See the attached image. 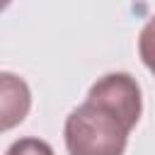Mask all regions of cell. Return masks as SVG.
I'll return each instance as SVG.
<instances>
[{
	"instance_id": "obj_1",
	"label": "cell",
	"mask_w": 155,
	"mask_h": 155,
	"mask_svg": "<svg viewBox=\"0 0 155 155\" xmlns=\"http://www.w3.org/2000/svg\"><path fill=\"white\" fill-rule=\"evenodd\" d=\"M140 85L131 73H107L87 92L63 126L68 155H124L140 121Z\"/></svg>"
},
{
	"instance_id": "obj_2",
	"label": "cell",
	"mask_w": 155,
	"mask_h": 155,
	"mask_svg": "<svg viewBox=\"0 0 155 155\" xmlns=\"http://www.w3.org/2000/svg\"><path fill=\"white\" fill-rule=\"evenodd\" d=\"M31 109V90L17 73L0 70V133L19 126Z\"/></svg>"
},
{
	"instance_id": "obj_3",
	"label": "cell",
	"mask_w": 155,
	"mask_h": 155,
	"mask_svg": "<svg viewBox=\"0 0 155 155\" xmlns=\"http://www.w3.org/2000/svg\"><path fill=\"white\" fill-rule=\"evenodd\" d=\"M138 53H140L143 65L155 75V15L143 24L138 34Z\"/></svg>"
},
{
	"instance_id": "obj_4",
	"label": "cell",
	"mask_w": 155,
	"mask_h": 155,
	"mask_svg": "<svg viewBox=\"0 0 155 155\" xmlns=\"http://www.w3.org/2000/svg\"><path fill=\"white\" fill-rule=\"evenodd\" d=\"M5 155H56V153H53V148H51L46 140L34 138V136H27V138L15 140V143L5 150Z\"/></svg>"
},
{
	"instance_id": "obj_5",
	"label": "cell",
	"mask_w": 155,
	"mask_h": 155,
	"mask_svg": "<svg viewBox=\"0 0 155 155\" xmlns=\"http://www.w3.org/2000/svg\"><path fill=\"white\" fill-rule=\"evenodd\" d=\"M10 2H12V0H0V12H2V10H7V7H10Z\"/></svg>"
}]
</instances>
